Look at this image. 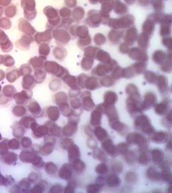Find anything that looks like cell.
Instances as JSON below:
<instances>
[{"label":"cell","instance_id":"1","mask_svg":"<svg viewBox=\"0 0 172 193\" xmlns=\"http://www.w3.org/2000/svg\"><path fill=\"white\" fill-rule=\"evenodd\" d=\"M165 57V54L164 52L157 51L155 53V54H154L153 58H154V61H155L156 62H157V63H159V62H160L161 61H164Z\"/></svg>","mask_w":172,"mask_h":193},{"label":"cell","instance_id":"2","mask_svg":"<svg viewBox=\"0 0 172 193\" xmlns=\"http://www.w3.org/2000/svg\"><path fill=\"white\" fill-rule=\"evenodd\" d=\"M116 95L115 93H111V92H109V93H107L106 95H105V101H107L108 103H114L115 100L116 99Z\"/></svg>","mask_w":172,"mask_h":193},{"label":"cell","instance_id":"3","mask_svg":"<svg viewBox=\"0 0 172 193\" xmlns=\"http://www.w3.org/2000/svg\"><path fill=\"white\" fill-rule=\"evenodd\" d=\"M107 181H108V184H109V185L110 183H112V185H110V186H114L116 185H118V184L120 183L119 179H118V177L114 176V175H112V176H109Z\"/></svg>","mask_w":172,"mask_h":193},{"label":"cell","instance_id":"4","mask_svg":"<svg viewBox=\"0 0 172 193\" xmlns=\"http://www.w3.org/2000/svg\"><path fill=\"white\" fill-rule=\"evenodd\" d=\"M104 147L105 150H107V152H109L110 154L111 153H114L115 152V150H114V148L113 146V145L111 144L110 141H107L106 142H105L104 144Z\"/></svg>","mask_w":172,"mask_h":193},{"label":"cell","instance_id":"5","mask_svg":"<svg viewBox=\"0 0 172 193\" xmlns=\"http://www.w3.org/2000/svg\"><path fill=\"white\" fill-rule=\"evenodd\" d=\"M155 111L157 112L158 114L163 115L165 114L166 111V106L164 104H159V105L155 108Z\"/></svg>","mask_w":172,"mask_h":193},{"label":"cell","instance_id":"6","mask_svg":"<svg viewBox=\"0 0 172 193\" xmlns=\"http://www.w3.org/2000/svg\"><path fill=\"white\" fill-rule=\"evenodd\" d=\"M107 170V168L106 166L104 164H101V165H99L98 166V168H96V171H97V173H101V174H103L105 173V172Z\"/></svg>","mask_w":172,"mask_h":193}]
</instances>
